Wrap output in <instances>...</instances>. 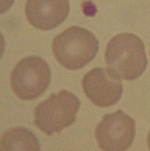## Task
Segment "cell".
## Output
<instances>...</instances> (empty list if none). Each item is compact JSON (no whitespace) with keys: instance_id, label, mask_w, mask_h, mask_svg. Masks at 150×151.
<instances>
[{"instance_id":"cell-1","label":"cell","mask_w":150,"mask_h":151,"mask_svg":"<svg viewBox=\"0 0 150 151\" xmlns=\"http://www.w3.org/2000/svg\"><path fill=\"white\" fill-rule=\"evenodd\" d=\"M108 69L121 80H135L147 65L145 48L141 39L132 33H121L109 42L104 53Z\"/></svg>"},{"instance_id":"cell-2","label":"cell","mask_w":150,"mask_h":151,"mask_svg":"<svg viewBox=\"0 0 150 151\" xmlns=\"http://www.w3.org/2000/svg\"><path fill=\"white\" fill-rule=\"evenodd\" d=\"M99 42L86 28L72 26L55 37L51 42V52L63 67L76 70L85 67L96 56Z\"/></svg>"},{"instance_id":"cell-3","label":"cell","mask_w":150,"mask_h":151,"mask_svg":"<svg viewBox=\"0 0 150 151\" xmlns=\"http://www.w3.org/2000/svg\"><path fill=\"white\" fill-rule=\"evenodd\" d=\"M80 106L76 96L66 90L52 93L36 107L34 124L47 136L59 133L75 123Z\"/></svg>"},{"instance_id":"cell-4","label":"cell","mask_w":150,"mask_h":151,"mask_svg":"<svg viewBox=\"0 0 150 151\" xmlns=\"http://www.w3.org/2000/svg\"><path fill=\"white\" fill-rule=\"evenodd\" d=\"M49 66L40 57L31 56L17 63L10 75L13 92L22 101H33L45 92L51 82Z\"/></svg>"},{"instance_id":"cell-5","label":"cell","mask_w":150,"mask_h":151,"mask_svg":"<svg viewBox=\"0 0 150 151\" xmlns=\"http://www.w3.org/2000/svg\"><path fill=\"white\" fill-rule=\"evenodd\" d=\"M136 122L122 110L102 117L94 136L102 150L123 151L131 146L136 136Z\"/></svg>"},{"instance_id":"cell-6","label":"cell","mask_w":150,"mask_h":151,"mask_svg":"<svg viewBox=\"0 0 150 151\" xmlns=\"http://www.w3.org/2000/svg\"><path fill=\"white\" fill-rule=\"evenodd\" d=\"M85 94L94 106L107 108L117 104L123 94L121 79L108 68H95L83 77Z\"/></svg>"},{"instance_id":"cell-7","label":"cell","mask_w":150,"mask_h":151,"mask_svg":"<svg viewBox=\"0 0 150 151\" xmlns=\"http://www.w3.org/2000/svg\"><path fill=\"white\" fill-rule=\"evenodd\" d=\"M68 0H26L25 16L38 30H49L62 24L69 13Z\"/></svg>"},{"instance_id":"cell-8","label":"cell","mask_w":150,"mask_h":151,"mask_svg":"<svg viewBox=\"0 0 150 151\" xmlns=\"http://www.w3.org/2000/svg\"><path fill=\"white\" fill-rule=\"evenodd\" d=\"M40 150L38 138L25 127H15L7 131L0 139V150Z\"/></svg>"},{"instance_id":"cell-9","label":"cell","mask_w":150,"mask_h":151,"mask_svg":"<svg viewBox=\"0 0 150 151\" xmlns=\"http://www.w3.org/2000/svg\"><path fill=\"white\" fill-rule=\"evenodd\" d=\"M147 145H148V147H149V148L150 150V131H149V134H148V136H147Z\"/></svg>"}]
</instances>
